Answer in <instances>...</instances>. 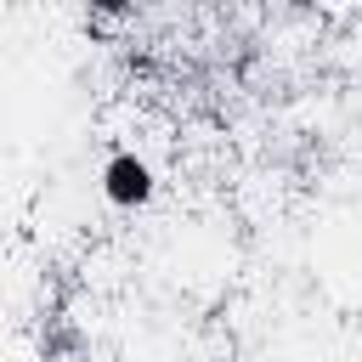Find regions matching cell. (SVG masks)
I'll use <instances>...</instances> for the list:
<instances>
[{"label":"cell","instance_id":"obj_1","mask_svg":"<svg viewBox=\"0 0 362 362\" xmlns=\"http://www.w3.org/2000/svg\"><path fill=\"white\" fill-rule=\"evenodd\" d=\"M107 198H113V204H141V198H147V164L113 158V164H107Z\"/></svg>","mask_w":362,"mask_h":362}]
</instances>
